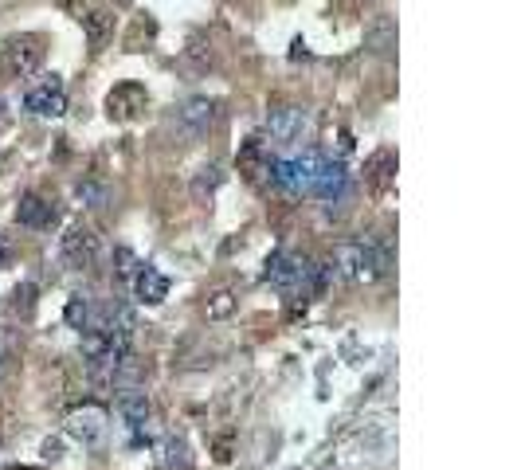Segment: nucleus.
Here are the masks:
<instances>
[{"mask_svg": "<svg viewBox=\"0 0 521 470\" xmlns=\"http://www.w3.org/2000/svg\"><path fill=\"white\" fill-rule=\"evenodd\" d=\"M388 263H392L388 243H380V239H353V243L337 247L333 275H341L349 282H373L388 271Z\"/></svg>", "mask_w": 521, "mask_h": 470, "instance_id": "1", "label": "nucleus"}, {"mask_svg": "<svg viewBox=\"0 0 521 470\" xmlns=\"http://www.w3.org/2000/svg\"><path fill=\"white\" fill-rule=\"evenodd\" d=\"M314 263L306 255H294V251H283L267 263V275L263 279L271 282L275 290L283 294H318V282H314Z\"/></svg>", "mask_w": 521, "mask_h": 470, "instance_id": "2", "label": "nucleus"}, {"mask_svg": "<svg viewBox=\"0 0 521 470\" xmlns=\"http://www.w3.org/2000/svg\"><path fill=\"white\" fill-rule=\"evenodd\" d=\"M216 118H220V102L208 98V94H196V98H189V102L177 110V122H181L185 134H208V130L216 126Z\"/></svg>", "mask_w": 521, "mask_h": 470, "instance_id": "3", "label": "nucleus"}, {"mask_svg": "<svg viewBox=\"0 0 521 470\" xmlns=\"http://www.w3.org/2000/svg\"><path fill=\"white\" fill-rule=\"evenodd\" d=\"M302 126H306V114H302L298 106H290V102H275V106L267 110V138L279 141V145L298 138Z\"/></svg>", "mask_w": 521, "mask_h": 470, "instance_id": "4", "label": "nucleus"}, {"mask_svg": "<svg viewBox=\"0 0 521 470\" xmlns=\"http://www.w3.org/2000/svg\"><path fill=\"white\" fill-rule=\"evenodd\" d=\"M63 259L71 263V267H95L98 259V235L91 228H83V224H75V228H67L63 235Z\"/></svg>", "mask_w": 521, "mask_h": 470, "instance_id": "5", "label": "nucleus"}, {"mask_svg": "<svg viewBox=\"0 0 521 470\" xmlns=\"http://www.w3.org/2000/svg\"><path fill=\"white\" fill-rule=\"evenodd\" d=\"M4 59H8L12 71L32 75V71L44 63V40H40V36H12V40L4 44Z\"/></svg>", "mask_w": 521, "mask_h": 470, "instance_id": "6", "label": "nucleus"}, {"mask_svg": "<svg viewBox=\"0 0 521 470\" xmlns=\"http://www.w3.org/2000/svg\"><path fill=\"white\" fill-rule=\"evenodd\" d=\"M345 185H349L345 165L322 153V161H318V169H314V181H310V196H318V200H337V196L345 192Z\"/></svg>", "mask_w": 521, "mask_h": 470, "instance_id": "7", "label": "nucleus"}, {"mask_svg": "<svg viewBox=\"0 0 521 470\" xmlns=\"http://www.w3.org/2000/svg\"><path fill=\"white\" fill-rule=\"evenodd\" d=\"M24 110H32V114H40V118H59L63 110H67V94L63 87L51 79V83H40V87H32V91L24 94Z\"/></svg>", "mask_w": 521, "mask_h": 470, "instance_id": "8", "label": "nucleus"}, {"mask_svg": "<svg viewBox=\"0 0 521 470\" xmlns=\"http://www.w3.org/2000/svg\"><path fill=\"white\" fill-rule=\"evenodd\" d=\"M145 102H149V98H145V87H138V83H122V87H114L110 98H106L110 114H114V118H122V122H126V118H134L138 110H145Z\"/></svg>", "mask_w": 521, "mask_h": 470, "instance_id": "9", "label": "nucleus"}, {"mask_svg": "<svg viewBox=\"0 0 521 470\" xmlns=\"http://www.w3.org/2000/svg\"><path fill=\"white\" fill-rule=\"evenodd\" d=\"M16 220L24 224V228H51V220H55V208H51L44 196H36V192H28L24 200H20V208H16Z\"/></svg>", "mask_w": 521, "mask_h": 470, "instance_id": "10", "label": "nucleus"}, {"mask_svg": "<svg viewBox=\"0 0 521 470\" xmlns=\"http://www.w3.org/2000/svg\"><path fill=\"white\" fill-rule=\"evenodd\" d=\"M118 416L130 423V427H142L149 420V396L142 388H122L118 392Z\"/></svg>", "mask_w": 521, "mask_h": 470, "instance_id": "11", "label": "nucleus"}, {"mask_svg": "<svg viewBox=\"0 0 521 470\" xmlns=\"http://www.w3.org/2000/svg\"><path fill=\"white\" fill-rule=\"evenodd\" d=\"M236 310H239V298H236L232 286H216V290H208V298H204V314H208V322H228Z\"/></svg>", "mask_w": 521, "mask_h": 470, "instance_id": "12", "label": "nucleus"}, {"mask_svg": "<svg viewBox=\"0 0 521 470\" xmlns=\"http://www.w3.org/2000/svg\"><path fill=\"white\" fill-rule=\"evenodd\" d=\"M134 286H138V298L149 302V306L165 302V294H169V279H165L157 267H142V271H138V279H134Z\"/></svg>", "mask_w": 521, "mask_h": 470, "instance_id": "13", "label": "nucleus"}, {"mask_svg": "<svg viewBox=\"0 0 521 470\" xmlns=\"http://www.w3.org/2000/svg\"><path fill=\"white\" fill-rule=\"evenodd\" d=\"M365 47H369L373 55H388V51L396 47V24H392L388 16H377V20L365 28Z\"/></svg>", "mask_w": 521, "mask_h": 470, "instance_id": "14", "label": "nucleus"}, {"mask_svg": "<svg viewBox=\"0 0 521 470\" xmlns=\"http://www.w3.org/2000/svg\"><path fill=\"white\" fill-rule=\"evenodd\" d=\"M83 28H87V40L95 47H102L110 36H114V12H91V16H83Z\"/></svg>", "mask_w": 521, "mask_h": 470, "instance_id": "15", "label": "nucleus"}, {"mask_svg": "<svg viewBox=\"0 0 521 470\" xmlns=\"http://www.w3.org/2000/svg\"><path fill=\"white\" fill-rule=\"evenodd\" d=\"M75 196H79V200H83L87 208H95V212H98V208H106V200H110L106 185H102V181H91V177L75 185Z\"/></svg>", "mask_w": 521, "mask_h": 470, "instance_id": "16", "label": "nucleus"}, {"mask_svg": "<svg viewBox=\"0 0 521 470\" xmlns=\"http://www.w3.org/2000/svg\"><path fill=\"white\" fill-rule=\"evenodd\" d=\"M71 435H75V439H83V443H95L98 435H102L98 416H91V412H87V416H75V420H71Z\"/></svg>", "mask_w": 521, "mask_h": 470, "instance_id": "17", "label": "nucleus"}, {"mask_svg": "<svg viewBox=\"0 0 521 470\" xmlns=\"http://www.w3.org/2000/svg\"><path fill=\"white\" fill-rule=\"evenodd\" d=\"M0 122H4V102H0Z\"/></svg>", "mask_w": 521, "mask_h": 470, "instance_id": "18", "label": "nucleus"}]
</instances>
